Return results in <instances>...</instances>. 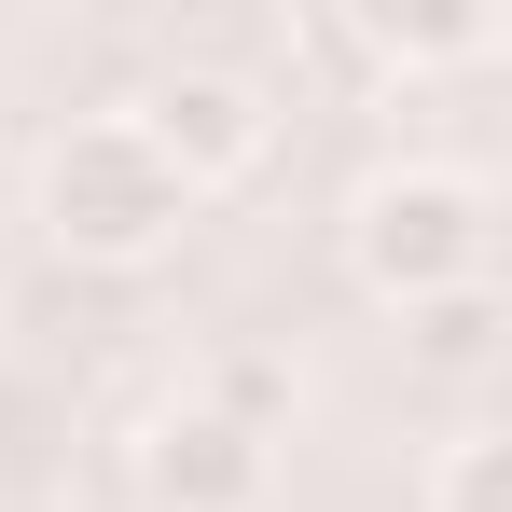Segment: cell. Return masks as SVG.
Returning a JSON list of instances; mask_svg holds the SVG:
<instances>
[{"instance_id":"1","label":"cell","mask_w":512,"mask_h":512,"mask_svg":"<svg viewBox=\"0 0 512 512\" xmlns=\"http://www.w3.org/2000/svg\"><path fill=\"white\" fill-rule=\"evenodd\" d=\"M346 263L374 305H443V291H485L499 277V194L471 167H374L346 194Z\"/></svg>"},{"instance_id":"2","label":"cell","mask_w":512,"mask_h":512,"mask_svg":"<svg viewBox=\"0 0 512 512\" xmlns=\"http://www.w3.org/2000/svg\"><path fill=\"white\" fill-rule=\"evenodd\" d=\"M180 222H194V194L125 111H97L42 153V236L70 263H153V250H180Z\"/></svg>"},{"instance_id":"3","label":"cell","mask_w":512,"mask_h":512,"mask_svg":"<svg viewBox=\"0 0 512 512\" xmlns=\"http://www.w3.org/2000/svg\"><path fill=\"white\" fill-rule=\"evenodd\" d=\"M153 153L180 167V194H208V180H250L263 153H277V97L250 84V70H167V84L125 111Z\"/></svg>"},{"instance_id":"4","label":"cell","mask_w":512,"mask_h":512,"mask_svg":"<svg viewBox=\"0 0 512 512\" xmlns=\"http://www.w3.org/2000/svg\"><path fill=\"white\" fill-rule=\"evenodd\" d=\"M263 471H277V443L236 429V416H208V402H167V416L139 429L153 512H263Z\"/></svg>"},{"instance_id":"5","label":"cell","mask_w":512,"mask_h":512,"mask_svg":"<svg viewBox=\"0 0 512 512\" xmlns=\"http://www.w3.org/2000/svg\"><path fill=\"white\" fill-rule=\"evenodd\" d=\"M360 42L388 70H457V56H499V14H360Z\"/></svg>"},{"instance_id":"6","label":"cell","mask_w":512,"mask_h":512,"mask_svg":"<svg viewBox=\"0 0 512 512\" xmlns=\"http://www.w3.org/2000/svg\"><path fill=\"white\" fill-rule=\"evenodd\" d=\"M429 512H512V429H457L429 471Z\"/></svg>"},{"instance_id":"7","label":"cell","mask_w":512,"mask_h":512,"mask_svg":"<svg viewBox=\"0 0 512 512\" xmlns=\"http://www.w3.org/2000/svg\"><path fill=\"white\" fill-rule=\"evenodd\" d=\"M402 333H416V360H443V374H471V360L499 346V277H485V291H443V305H416Z\"/></svg>"},{"instance_id":"8","label":"cell","mask_w":512,"mask_h":512,"mask_svg":"<svg viewBox=\"0 0 512 512\" xmlns=\"http://www.w3.org/2000/svg\"><path fill=\"white\" fill-rule=\"evenodd\" d=\"M194 402H208V416H236V429H263V443H277V416H291V374H277V360H208V388H194Z\"/></svg>"},{"instance_id":"9","label":"cell","mask_w":512,"mask_h":512,"mask_svg":"<svg viewBox=\"0 0 512 512\" xmlns=\"http://www.w3.org/2000/svg\"><path fill=\"white\" fill-rule=\"evenodd\" d=\"M0 305H14V250H0Z\"/></svg>"}]
</instances>
